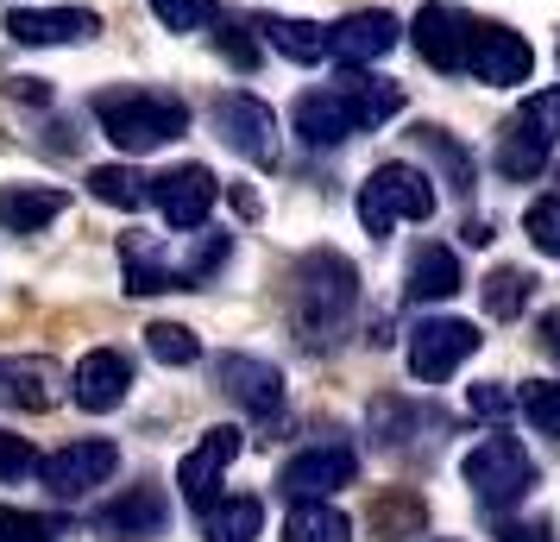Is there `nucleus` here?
<instances>
[{
  "label": "nucleus",
  "mask_w": 560,
  "mask_h": 542,
  "mask_svg": "<svg viewBox=\"0 0 560 542\" xmlns=\"http://www.w3.org/2000/svg\"><path fill=\"white\" fill-rule=\"evenodd\" d=\"M102 32V20L89 13V7H20V13H7V38L13 45H89Z\"/></svg>",
  "instance_id": "obj_18"
},
{
  "label": "nucleus",
  "mask_w": 560,
  "mask_h": 542,
  "mask_svg": "<svg viewBox=\"0 0 560 542\" xmlns=\"http://www.w3.org/2000/svg\"><path fill=\"white\" fill-rule=\"evenodd\" d=\"M152 13L171 32H202L214 26V0H152Z\"/></svg>",
  "instance_id": "obj_37"
},
{
  "label": "nucleus",
  "mask_w": 560,
  "mask_h": 542,
  "mask_svg": "<svg viewBox=\"0 0 560 542\" xmlns=\"http://www.w3.org/2000/svg\"><path fill=\"white\" fill-rule=\"evenodd\" d=\"M353 310H359L353 258L334 253V246L303 253V265H296V341H308V347H334V341L347 335Z\"/></svg>",
  "instance_id": "obj_1"
},
{
  "label": "nucleus",
  "mask_w": 560,
  "mask_h": 542,
  "mask_svg": "<svg viewBox=\"0 0 560 542\" xmlns=\"http://www.w3.org/2000/svg\"><path fill=\"white\" fill-rule=\"evenodd\" d=\"M253 26H258V38H265V45H271L278 57H290V64H322V57H328V26H315V20L258 13Z\"/></svg>",
  "instance_id": "obj_25"
},
{
  "label": "nucleus",
  "mask_w": 560,
  "mask_h": 542,
  "mask_svg": "<svg viewBox=\"0 0 560 542\" xmlns=\"http://www.w3.org/2000/svg\"><path fill=\"white\" fill-rule=\"evenodd\" d=\"M466 411L479 416V423H504V416L516 411V391L498 385V379H491V385H472L466 391Z\"/></svg>",
  "instance_id": "obj_39"
},
{
  "label": "nucleus",
  "mask_w": 560,
  "mask_h": 542,
  "mask_svg": "<svg viewBox=\"0 0 560 542\" xmlns=\"http://www.w3.org/2000/svg\"><path fill=\"white\" fill-rule=\"evenodd\" d=\"M334 89H340V102L353 107L359 132H372V127H384L390 114H404V82H390V77H372L365 64H347V77L334 82Z\"/></svg>",
  "instance_id": "obj_21"
},
{
  "label": "nucleus",
  "mask_w": 560,
  "mask_h": 542,
  "mask_svg": "<svg viewBox=\"0 0 560 542\" xmlns=\"http://www.w3.org/2000/svg\"><path fill=\"white\" fill-rule=\"evenodd\" d=\"M479 328L472 322H459V315H429V322H416L409 328V372L422 379V385H441V379H454L459 366L479 354Z\"/></svg>",
  "instance_id": "obj_6"
},
{
  "label": "nucleus",
  "mask_w": 560,
  "mask_h": 542,
  "mask_svg": "<svg viewBox=\"0 0 560 542\" xmlns=\"http://www.w3.org/2000/svg\"><path fill=\"white\" fill-rule=\"evenodd\" d=\"M26 473H38V448L26 436H13V429H0V486L26 480Z\"/></svg>",
  "instance_id": "obj_38"
},
{
  "label": "nucleus",
  "mask_w": 560,
  "mask_h": 542,
  "mask_svg": "<svg viewBox=\"0 0 560 542\" xmlns=\"http://www.w3.org/2000/svg\"><path fill=\"white\" fill-rule=\"evenodd\" d=\"M240 461V429L233 423H221V429H208L189 454H183V466H177V486H183V498H189V511L202 517L214 498H221V473Z\"/></svg>",
  "instance_id": "obj_14"
},
{
  "label": "nucleus",
  "mask_w": 560,
  "mask_h": 542,
  "mask_svg": "<svg viewBox=\"0 0 560 542\" xmlns=\"http://www.w3.org/2000/svg\"><path fill=\"white\" fill-rule=\"evenodd\" d=\"M529 70H535V45L523 32L498 26V20H479V26H472L466 77H479L485 89H516V82H529Z\"/></svg>",
  "instance_id": "obj_7"
},
{
  "label": "nucleus",
  "mask_w": 560,
  "mask_h": 542,
  "mask_svg": "<svg viewBox=\"0 0 560 542\" xmlns=\"http://www.w3.org/2000/svg\"><path fill=\"white\" fill-rule=\"evenodd\" d=\"M548 158H555V139H548V132L529 127L523 114L504 120V132H498V171H504L510 183H529L535 171H548Z\"/></svg>",
  "instance_id": "obj_23"
},
{
  "label": "nucleus",
  "mask_w": 560,
  "mask_h": 542,
  "mask_svg": "<svg viewBox=\"0 0 560 542\" xmlns=\"http://www.w3.org/2000/svg\"><path fill=\"white\" fill-rule=\"evenodd\" d=\"M555 177H560V164H555Z\"/></svg>",
  "instance_id": "obj_44"
},
{
  "label": "nucleus",
  "mask_w": 560,
  "mask_h": 542,
  "mask_svg": "<svg viewBox=\"0 0 560 542\" xmlns=\"http://www.w3.org/2000/svg\"><path fill=\"white\" fill-rule=\"evenodd\" d=\"M422 523H429V505H422L416 492H384L378 505H372V537H378V542L416 537Z\"/></svg>",
  "instance_id": "obj_30"
},
{
  "label": "nucleus",
  "mask_w": 560,
  "mask_h": 542,
  "mask_svg": "<svg viewBox=\"0 0 560 542\" xmlns=\"http://www.w3.org/2000/svg\"><path fill=\"white\" fill-rule=\"evenodd\" d=\"M114 466H120V448L114 441H70V448H57L51 461H38V480H45V492L51 498H89L95 486H107L114 480Z\"/></svg>",
  "instance_id": "obj_8"
},
{
  "label": "nucleus",
  "mask_w": 560,
  "mask_h": 542,
  "mask_svg": "<svg viewBox=\"0 0 560 542\" xmlns=\"http://www.w3.org/2000/svg\"><path fill=\"white\" fill-rule=\"evenodd\" d=\"M459 480L472 486V498L479 505H491V511H504V505H516V498H529L535 492V461L523 454V441L510 436H485L466 461H459Z\"/></svg>",
  "instance_id": "obj_5"
},
{
  "label": "nucleus",
  "mask_w": 560,
  "mask_h": 542,
  "mask_svg": "<svg viewBox=\"0 0 560 542\" xmlns=\"http://www.w3.org/2000/svg\"><path fill=\"white\" fill-rule=\"evenodd\" d=\"M89 196L107 203V208H145L152 203V183L139 177L132 164H95V171H89Z\"/></svg>",
  "instance_id": "obj_29"
},
{
  "label": "nucleus",
  "mask_w": 560,
  "mask_h": 542,
  "mask_svg": "<svg viewBox=\"0 0 560 542\" xmlns=\"http://www.w3.org/2000/svg\"><path fill=\"white\" fill-rule=\"evenodd\" d=\"M214 379L228 391L240 411H253L258 423H271L283 411V372L271 360H253V354H228V360L214 366Z\"/></svg>",
  "instance_id": "obj_19"
},
{
  "label": "nucleus",
  "mask_w": 560,
  "mask_h": 542,
  "mask_svg": "<svg viewBox=\"0 0 560 542\" xmlns=\"http://www.w3.org/2000/svg\"><path fill=\"white\" fill-rule=\"evenodd\" d=\"M541 341H548V354H555V360H560V310L548 315V322H541Z\"/></svg>",
  "instance_id": "obj_43"
},
{
  "label": "nucleus",
  "mask_w": 560,
  "mask_h": 542,
  "mask_svg": "<svg viewBox=\"0 0 560 542\" xmlns=\"http://www.w3.org/2000/svg\"><path fill=\"white\" fill-rule=\"evenodd\" d=\"M7 89H13L20 102H32V107H45V102H51V82H38V77H13Z\"/></svg>",
  "instance_id": "obj_42"
},
{
  "label": "nucleus",
  "mask_w": 560,
  "mask_h": 542,
  "mask_svg": "<svg viewBox=\"0 0 560 542\" xmlns=\"http://www.w3.org/2000/svg\"><path fill=\"white\" fill-rule=\"evenodd\" d=\"M258 530H265V505H258V498H214L202 511L208 542H253Z\"/></svg>",
  "instance_id": "obj_27"
},
{
  "label": "nucleus",
  "mask_w": 560,
  "mask_h": 542,
  "mask_svg": "<svg viewBox=\"0 0 560 542\" xmlns=\"http://www.w3.org/2000/svg\"><path fill=\"white\" fill-rule=\"evenodd\" d=\"M283 542H353V523L328 498H296L283 517Z\"/></svg>",
  "instance_id": "obj_26"
},
{
  "label": "nucleus",
  "mask_w": 560,
  "mask_h": 542,
  "mask_svg": "<svg viewBox=\"0 0 560 542\" xmlns=\"http://www.w3.org/2000/svg\"><path fill=\"white\" fill-rule=\"evenodd\" d=\"M296 132L315 152H334V146H347L359 132V120L353 107L340 102V89H308V95H296Z\"/></svg>",
  "instance_id": "obj_20"
},
{
  "label": "nucleus",
  "mask_w": 560,
  "mask_h": 542,
  "mask_svg": "<svg viewBox=\"0 0 560 542\" xmlns=\"http://www.w3.org/2000/svg\"><path fill=\"white\" fill-rule=\"evenodd\" d=\"M516 411L529 416L541 436H560V379H535L516 391Z\"/></svg>",
  "instance_id": "obj_33"
},
{
  "label": "nucleus",
  "mask_w": 560,
  "mask_h": 542,
  "mask_svg": "<svg viewBox=\"0 0 560 542\" xmlns=\"http://www.w3.org/2000/svg\"><path fill=\"white\" fill-rule=\"evenodd\" d=\"M95 120L120 152H152V146H171L189 132V107L164 89H102Z\"/></svg>",
  "instance_id": "obj_2"
},
{
  "label": "nucleus",
  "mask_w": 560,
  "mask_h": 542,
  "mask_svg": "<svg viewBox=\"0 0 560 542\" xmlns=\"http://www.w3.org/2000/svg\"><path fill=\"white\" fill-rule=\"evenodd\" d=\"M120 258H127V290L132 297L202 290L208 278L228 265V233H202V240H189L183 253H164V246H145V240H120Z\"/></svg>",
  "instance_id": "obj_3"
},
{
  "label": "nucleus",
  "mask_w": 560,
  "mask_h": 542,
  "mask_svg": "<svg viewBox=\"0 0 560 542\" xmlns=\"http://www.w3.org/2000/svg\"><path fill=\"white\" fill-rule=\"evenodd\" d=\"M63 523L45 511H20V505H0V542H57Z\"/></svg>",
  "instance_id": "obj_34"
},
{
  "label": "nucleus",
  "mask_w": 560,
  "mask_h": 542,
  "mask_svg": "<svg viewBox=\"0 0 560 542\" xmlns=\"http://www.w3.org/2000/svg\"><path fill=\"white\" fill-rule=\"evenodd\" d=\"M359 480V454L347 441H322V448H303V454H290L278 473V492L283 498H334L340 486H353Z\"/></svg>",
  "instance_id": "obj_10"
},
{
  "label": "nucleus",
  "mask_w": 560,
  "mask_h": 542,
  "mask_svg": "<svg viewBox=\"0 0 560 542\" xmlns=\"http://www.w3.org/2000/svg\"><path fill=\"white\" fill-rule=\"evenodd\" d=\"M214 45H221V57H228L233 70H253V64H258L253 20H221V13H214Z\"/></svg>",
  "instance_id": "obj_35"
},
{
  "label": "nucleus",
  "mask_w": 560,
  "mask_h": 542,
  "mask_svg": "<svg viewBox=\"0 0 560 542\" xmlns=\"http://www.w3.org/2000/svg\"><path fill=\"white\" fill-rule=\"evenodd\" d=\"M145 354H152L158 366H196L202 360V341L189 335L183 322H152V328H145Z\"/></svg>",
  "instance_id": "obj_32"
},
{
  "label": "nucleus",
  "mask_w": 560,
  "mask_h": 542,
  "mask_svg": "<svg viewBox=\"0 0 560 542\" xmlns=\"http://www.w3.org/2000/svg\"><path fill=\"white\" fill-rule=\"evenodd\" d=\"M498 542H555L548 523H498Z\"/></svg>",
  "instance_id": "obj_41"
},
{
  "label": "nucleus",
  "mask_w": 560,
  "mask_h": 542,
  "mask_svg": "<svg viewBox=\"0 0 560 542\" xmlns=\"http://www.w3.org/2000/svg\"><path fill=\"white\" fill-rule=\"evenodd\" d=\"M397 38H404L397 13H384V7H359V13H347V20H334L328 26V57H340V64H378V57L397 51Z\"/></svg>",
  "instance_id": "obj_17"
},
{
  "label": "nucleus",
  "mask_w": 560,
  "mask_h": 542,
  "mask_svg": "<svg viewBox=\"0 0 560 542\" xmlns=\"http://www.w3.org/2000/svg\"><path fill=\"white\" fill-rule=\"evenodd\" d=\"M214 132L246 164H278V114L258 102V95H246V89H233V95L214 102Z\"/></svg>",
  "instance_id": "obj_9"
},
{
  "label": "nucleus",
  "mask_w": 560,
  "mask_h": 542,
  "mask_svg": "<svg viewBox=\"0 0 560 542\" xmlns=\"http://www.w3.org/2000/svg\"><path fill=\"white\" fill-rule=\"evenodd\" d=\"M0 139H7V132H0Z\"/></svg>",
  "instance_id": "obj_45"
},
{
  "label": "nucleus",
  "mask_w": 560,
  "mask_h": 542,
  "mask_svg": "<svg viewBox=\"0 0 560 542\" xmlns=\"http://www.w3.org/2000/svg\"><path fill=\"white\" fill-rule=\"evenodd\" d=\"M523 233L535 240V253L560 258V196H541V203L523 215Z\"/></svg>",
  "instance_id": "obj_36"
},
{
  "label": "nucleus",
  "mask_w": 560,
  "mask_h": 542,
  "mask_svg": "<svg viewBox=\"0 0 560 542\" xmlns=\"http://www.w3.org/2000/svg\"><path fill=\"white\" fill-rule=\"evenodd\" d=\"M132 391V360L120 347H95V354H82L77 372H70V397H77L89 416H107L120 411Z\"/></svg>",
  "instance_id": "obj_15"
},
{
  "label": "nucleus",
  "mask_w": 560,
  "mask_h": 542,
  "mask_svg": "<svg viewBox=\"0 0 560 542\" xmlns=\"http://www.w3.org/2000/svg\"><path fill=\"white\" fill-rule=\"evenodd\" d=\"M523 120H529V127H541L548 139H560V89L529 95V102H523Z\"/></svg>",
  "instance_id": "obj_40"
},
{
  "label": "nucleus",
  "mask_w": 560,
  "mask_h": 542,
  "mask_svg": "<svg viewBox=\"0 0 560 542\" xmlns=\"http://www.w3.org/2000/svg\"><path fill=\"white\" fill-rule=\"evenodd\" d=\"M466 285V278H459V258H454V246H416V253H409V297H416V303H447V297H454V290Z\"/></svg>",
  "instance_id": "obj_24"
},
{
  "label": "nucleus",
  "mask_w": 560,
  "mask_h": 542,
  "mask_svg": "<svg viewBox=\"0 0 560 542\" xmlns=\"http://www.w3.org/2000/svg\"><path fill=\"white\" fill-rule=\"evenodd\" d=\"M63 385H70V372L51 354H7L0 360V404H13V411H51Z\"/></svg>",
  "instance_id": "obj_16"
},
{
  "label": "nucleus",
  "mask_w": 560,
  "mask_h": 542,
  "mask_svg": "<svg viewBox=\"0 0 560 542\" xmlns=\"http://www.w3.org/2000/svg\"><path fill=\"white\" fill-rule=\"evenodd\" d=\"M485 297V315H498V322H516V315L529 310V297H535V278L523 272V265H498L491 278L479 285Z\"/></svg>",
  "instance_id": "obj_28"
},
{
  "label": "nucleus",
  "mask_w": 560,
  "mask_h": 542,
  "mask_svg": "<svg viewBox=\"0 0 560 542\" xmlns=\"http://www.w3.org/2000/svg\"><path fill=\"white\" fill-rule=\"evenodd\" d=\"M63 208H70V196H63L57 183H7V189H0V228L38 233V228H51Z\"/></svg>",
  "instance_id": "obj_22"
},
{
  "label": "nucleus",
  "mask_w": 560,
  "mask_h": 542,
  "mask_svg": "<svg viewBox=\"0 0 560 542\" xmlns=\"http://www.w3.org/2000/svg\"><path fill=\"white\" fill-rule=\"evenodd\" d=\"M429 215H434V183H429V171H416L404 158L378 164L365 177V189H359V228L372 240H384L397 221H429Z\"/></svg>",
  "instance_id": "obj_4"
},
{
  "label": "nucleus",
  "mask_w": 560,
  "mask_h": 542,
  "mask_svg": "<svg viewBox=\"0 0 560 542\" xmlns=\"http://www.w3.org/2000/svg\"><path fill=\"white\" fill-rule=\"evenodd\" d=\"M416 146H422L441 171H447V183H454L459 196H472V152H466L459 139H447L441 127H416Z\"/></svg>",
  "instance_id": "obj_31"
},
{
  "label": "nucleus",
  "mask_w": 560,
  "mask_h": 542,
  "mask_svg": "<svg viewBox=\"0 0 560 542\" xmlns=\"http://www.w3.org/2000/svg\"><path fill=\"white\" fill-rule=\"evenodd\" d=\"M472 13H459V7H447V0H434V7H422L416 20H409V45L422 51V64H434V70H466V45H472Z\"/></svg>",
  "instance_id": "obj_13"
},
{
  "label": "nucleus",
  "mask_w": 560,
  "mask_h": 542,
  "mask_svg": "<svg viewBox=\"0 0 560 542\" xmlns=\"http://www.w3.org/2000/svg\"><path fill=\"white\" fill-rule=\"evenodd\" d=\"M164 530H171V498L158 486H127L95 511V537L102 542H152Z\"/></svg>",
  "instance_id": "obj_11"
},
{
  "label": "nucleus",
  "mask_w": 560,
  "mask_h": 542,
  "mask_svg": "<svg viewBox=\"0 0 560 542\" xmlns=\"http://www.w3.org/2000/svg\"><path fill=\"white\" fill-rule=\"evenodd\" d=\"M152 203L158 215L171 221V228H202L208 215H214V203H221V177L208 171V164H177V171H164V177H152Z\"/></svg>",
  "instance_id": "obj_12"
}]
</instances>
